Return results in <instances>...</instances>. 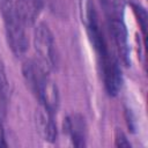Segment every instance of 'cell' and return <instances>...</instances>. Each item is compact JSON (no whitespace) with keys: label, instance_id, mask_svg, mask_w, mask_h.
I'll return each instance as SVG.
<instances>
[{"label":"cell","instance_id":"1","mask_svg":"<svg viewBox=\"0 0 148 148\" xmlns=\"http://www.w3.org/2000/svg\"><path fill=\"white\" fill-rule=\"evenodd\" d=\"M24 81L40 106L57 112L59 94L56 83L50 76V69L39 60H28L22 67Z\"/></svg>","mask_w":148,"mask_h":148},{"label":"cell","instance_id":"2","mask_svg":"<svg viewBox=\"0 0 148 148\" xmlns=\"http://www.w3.org/2000/svg\"><path fill=\"white\" fill-rule=\"evenodd\" d=\"M0 8L8 46L16 57H21L29 47L27 34V25L29 24L20 13L14 0H0Z\"/></svg>","mask_w":148,"mask_h":148},{"label":"cell","instance_id":"3","mask_svg":"<svg viewBox=\"0 0 148 148\" xmlns=\"http://www.w3.org/2000/svg\"><path fill=\"white\" fill-rule=\"evenodd\" d=\"M80 16L83 25L86 27L90 43L97 54L98 61L101 62L109 58L111 54H113L109 50L104 32L101 28L98 14L92 0H80Z\"/></svg>","mask_w":148,"mask_h":148},{"label":"cell","instance_id":"4","mask_svg":"<svg viewBox=\"0 0 148 148\" xmlns=\"http://www.w3.org/2000/svg\"><path fill=\"white\" fill-rule=\"evenodd\" d=\"M106 17V25L109 35L112 39L114 49L118 53V57L121 61L128 66L131 62L130 59V46L127 38V29L124 22L123 16V6L121 3H116L109 7L103 8Z\"/></svg>","mask_w":148,"mask_h":148},{"label":"cell","instance_id":"5","mask_svg":"<svg viewBox=\"0 0 148 148\" xmlns=\"http://www.w3.org/2000/svg\"><path fill=\"white\" fill-rule=\"evenodd\" d=\"M34 45L38 60L50 71L57 66V47L52 31L46 23H38L34 32Z\"/></svg>","mask_w":148,"mask_h":148},{"label":"cell","instance_id":"6","mask_svg":"<svg viewBox=\"0 0 148 148\" xmlns=\"http://www.w3.org/2000/svg\"><path fill=\"white\" fill-rule=\"evenodd\" d=\"M99 66L102 69L103 81L106 92L110 96L118 95L123 84V74L118 58L114 54H112L102 62H99Z\"/></svg>","mask_w":148,"mask_h":148},{"label":"cell","instance_id":"7","mask_svg":"<svg viewBox=\"0 0 148 148\" xmlns=\"http://www.w3.org/2000/svg\"><path fill=\"white\" fill-rule=\"evenodd\" d=\"M64 130L68 134L75 147H84L87 145V124L80 113H72L64 121Z\"/></svg>","mask_w":148,"mask_h":148},{"label":"cell","instance_id":"8","mask_svg":"<svg viewBox=\"0 0 148 148\" xmlns=\"http://www.w3.org/2000/svg\"><path fill=\"white\" fill-rule=\"evenodd\" d=\"M53 111L40 106L36 112V126L43 140L47 142H53L57 139V125L54 121Z\"/></svg>","mask_w":148,"mask_h":148},{"label":"cell","instance_id":"9","mask_svg":"<svg viewBox=\"0 0 148 148\" xmlns=\"http://www.w3.org/2000/svg\"><path fill=\"white\" fill-rule=\"evenodd\" d=\"M14 2L28 24H31L38 17L43 8L44 0H14Z\"/></svg>","mask_w":148,"mask_h":148},{"label":"cell","instance_id":"10","mask_svg":"<svg viewBox=\"0 0 148 148\" xmlns=\"http://www.w3.org/2000/svg\"><path fill=\"white\" fill-rule=\"evenodd\" d=\"M132 8H133V12L135 14V16L138 17V22L140 24V28L142 30V35L146 36V29H147V13H146V9L139 5V3H132Z\"/></svg>","mask_w":148,"mask_h":148},{"label":"cell","instance_id":"11","mask_svg":"<svg viewBox=\"0 0 148 148\" xmlns=\"http://www.w3.org/2000/svg\"><path fill=\"white\" fill-rule=\"evenodd\" d=\"M8 80L2 65L0 64V103L5 104L8 97Z\"/></svg>","mask_w":148,"mask_h":148},{"label":"cell","instance_id":"12","mask_svg":"<svg viewBox=\"0 0 148 148\" xmlns=\"http://www.w3.org/2000/svg\"><path fill=\"white\" fill-rule=\"evenodd\" d=\"M114 146L116 147H131V143L127 140V136L120 130H117L114 133Z\"/></svg>","mask_w":148,"mask_h":148},{"label":"cell","instance_id":"13","mask_svg":"<svg viewBox=\"0 0 148 148\" xmlns=\"http://www.w3.org/2000/svg\"><path fill=\"white\" fill-rule=\"evenodd\" d=\"M0 147H7L6 139H5V131H3V125L1 121V116H0Z\"/></svg>","mask_w":148,"mask_h":148}]
</instances>
